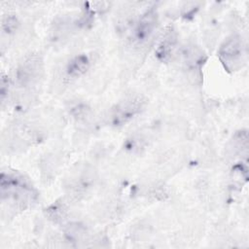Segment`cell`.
Returning a JSON list of instances; mask_svg holds the SVG:
<instances>
[{
  "label": "cell",
  "instance_id": "cell-8",
  "mask_svg": "<svg viewBox=\"0 0 249 249\" xmlns=\"http://www.w3.org/2000/svg\"><path fill=\"white\" fill-rule=\"evenodd\" d=\"M231 151L233 156H247L248 151V134L246 130L237 132L231 142Z\"/></svg>",
  "mask_w": 249,
  "mask_h": 249
},
{
  "label": "cell",
  "instance_id": "cell-6",
  "mask_svg": "<svg viewBox=\"0 0 249 249\" xmlns=\"http://www.w3.org/2000/svg\"><path fill=\"white\" fill-rule=\"evenodd\" d=\"M178 44V36L176 30L169 26L163 32V35L156 49V56L161 62H167L171 59Z\"/></svg>",
  "mask_w": 249,
  "mask_h": 249
},
{
  "label": "cell",
  "instance_id": "cell-1",
  "mask_svg": "<svg viewBox=\"0 0 249 249\" xmlns=\"http://www.w3.org/2000/svg\"><path fill=\"white\" fill-rule=\"evenodd\" d=\"M1 200L9 206L23 210L37 199V192L22 174L18 171H2L0 177Z\"/></svg>",
  "mask_w": 249,
  "mask_h": 249
},
{
  "label": "cell",
  "instance_id": "cell-7",
  "mask_svg": "<svg viewBox=\"0 0 249 249\" xmlns=\"http://www.w3.org/2000/svg\"><path fill=\"white\" fill-rule=\"evenodd\" d=\"M90 61L87 54L81 53L72 57L65 68V72L68 78L77 79L84 75L89 68Z\"/></svg>",
  "mask_w": 249,
  "mask_h": 249
},
{
  "label": "cell",
  "instance_id": "cell-9",
  "mask_svg": "<svg viewBox=\"0 0 249 249\" xmlns=\"http://www.w3.org/2000/svg\"><path fill=\"white\" fill-rule=\"evenodd\" d=\"M46 210L49 219H51L54 223H62L66 220L67 208L63 203L55 202Z\"/></svg>",
  "mask_w": 249,
  "mask_h": 249
},
{
  "label": "cell",
  "instance_id": "cell-2",
  "mask_svg": "<svg viewBox=\"0 0 249 249\" xmlns=\"http://www.w3.org/2000/svg\"><path fill=\"white\" fill-rule=\"evenodd\" d=\"M218 56L228 71H237L245 64L247 59V47L243 38L238 34L228 37L220 46Z\"/></svg>",
  "mask_w": 249,
  "mask_h": 249
},
{
  "label": "cell",
  "instance_id": "cell-11",
  "mask_svg": "<svg viewBox=\"0 0 249 249\" xmlns=\"http://www.w3.org/2000/svg\"><path fill=\"white\" fill-rule=\"evenodd\" d=\"M19 25V21L15 15H6L2 18L1 28L6 34H11L15 32Z\"/></svg>",
  "mask_w": 249,
  "mask_h": 249
},
{
  "label": "cell",
  "instance_id": "cell-12",
  "mask_svg": "<svg viewBox=\"0 0 249 249\" xmlns=\"http://www.w3.org/2000/svg\"><path fill=\"white\" fill-rule=\"evenodd\" d=\"M72 115L78 120H84L89 113V108L85 104H77L72 108Z\"/></svg>",
  "mask_w": 249,
  "mask_h": 249
},
{
  "label": "cell",
  "instance_id": "cell-5",
  "mask_svg": "<svg viewBox=\"0 0 249 249\" xmlns=\"http://www.w3.org/2000/svg\"><path fill=\"white\" fill-rule=\"evenodd\" d=\"M159 22V15L156 8L146 10L137 20L132 30V42L135 45L145 44L154 34Z\"/></svg>",
  "mask_w": 249,
  "mask_h": 249
},
{
  "label": "cell",
  "instance_id": "cell-3",
  "mask_svg": "<svg viewBox=\"0 0 249 249\" xmlns=\"http://www.w3.org/2000/svg\"><path fill=\"white\" fill-rule=\"evenodd\" d=\"M146 99L139 94H130L120 100L111 110L110 122L119 126L137 116L145 107Z\"/></svg>",
  "mask_w": 249,
  "mask_h": 249
},
{
  "label": "cell",
  "instance_id": "cell-4",
  "mask_svg": "<svg viewBox=\"0 0 249 249\" xmlns=\"http://www.w3.org/2000/svg\"><path fill=\"white\" fill-rule=\"evenodd\" d=\"M43 73V59L38 53L28 54L18 65L16 78L21 88H30L38 83Z\"/></svg>",
  "mask_w": 249,
  "mask_h": 249
},
{
  "label": "cell",
  "instance_id": "cell-10",
  "mask_svg": "<svg viewBox=\"0 0 249 249\" xmlns=\"http://www.w3.org/2000/svg\"><path fill=\"white\" fill-rule=\"evenodd\" d=\"M64 233L69 242H78L86 237L87 231L84 226L78 223H72L66 227Z\"/></svg>",
  "mask_w": 249,
  "mask_h": 249
}]
</instances>
